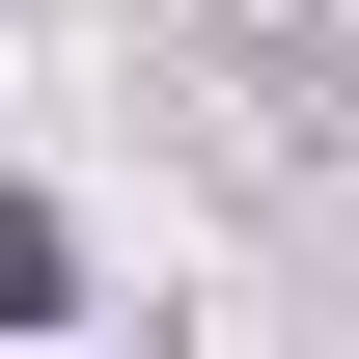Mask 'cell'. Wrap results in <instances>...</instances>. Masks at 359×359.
<instances>
[{
	"instance_id": "cell-1",
	"label": "cell",
	"mask_w": 359,
	"mask_h": 359,
	"mask_svg": "<svg viewBox=\"0 0 359 359\" xmlns=\"http://www.w3.org/2000/svg\"><path fill=\"white\" fill-rule=\"evenodd\" d=\"M55 276H83V249H55V194H0V359L55 332Z\"/></svg>"
}]
</instances>
